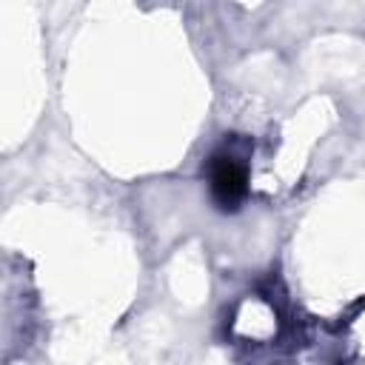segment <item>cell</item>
Segmentation results:
<instances>
[{
    "label": "cell",
    "mask_w": 365,
    "mask_h": 365,
    "mask_svg": "<svg viewBox=\"0 0 365 365\" xmlns=\"http://www.w3.org/2000/svg\"><path fill=\"white\" fill-rule=\"evenodd\" d=\"M208 191L222 211H237L248 194V165L231 148L208 157Z\"/></svg>",
    "instance_id": "1"
}]
</instances>
